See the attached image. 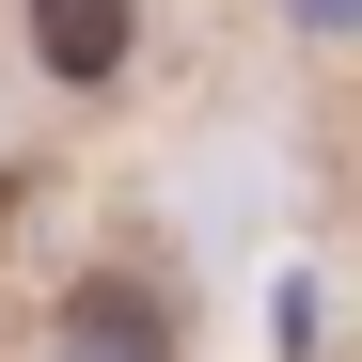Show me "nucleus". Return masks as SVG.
<instances>
[{"mask_svg": "<svg viewBox=\"0 0 362 362\" xmlns=\"http://www.w3.org/2000/svg\"><path fill=\"white\" fill-rule=\"evenodd\" d=\"M64 362H173V315H158L142 284H110V268H95V284L64 299Z\"/></svg>", "mask_w": 362, "mask_h": 362, "instance_id": "obj_1", "label": "nucleus"}, {"mask_svg": "<svg viewBox=\"0 0 362 362\" xmlns=\"http://www.w3.org/2000/svg\"><path fill=\"white\" fill-rule=\"evenodd\" d=\"M127 32H142V0H32L47 79H127Z\"/></svg>", "mask_w": 362, "mask_h": 362, "instance_id": "obj_2", "label": "nucleus"}]
</instances>
